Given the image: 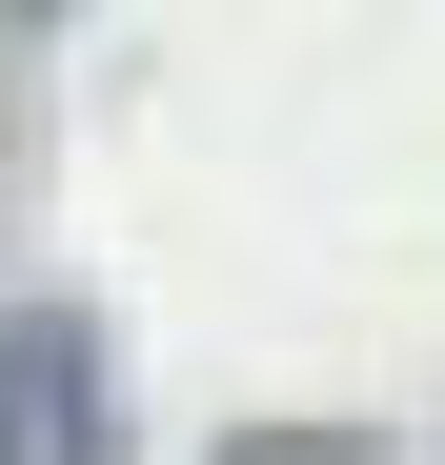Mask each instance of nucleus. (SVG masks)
I'll return each mask as SVG.
<instances>
[{
    "instance_id": "1",
    "label": "nucleus",
    "mask_w": 445,
    "mask_h": 465,
    "mask_svg": "<svg viewBox=\"0 0 445 465\" xmlns=\"http://www.w3.org/2000/svg\"><path fill=\"white\" fill-rule=\"evenodd\" d=\"M0 465H102V344L82 324H0Z\"/></svg>"
},
{
    "instance_id": "2",
    "label": "nucleus",
    "mask_w": 445,
    "mask_h": 465,
    "mask_svg": "<svg viewBox=\"0 0 445 465\" xmlns=\"http://www.w3.org/2000/svg\"><path fill=\"white\" fill-rule=\"evenodd\" d=\"M222 465H364V445H344V425H243Z\"/></svg>"
}]
</instances>
